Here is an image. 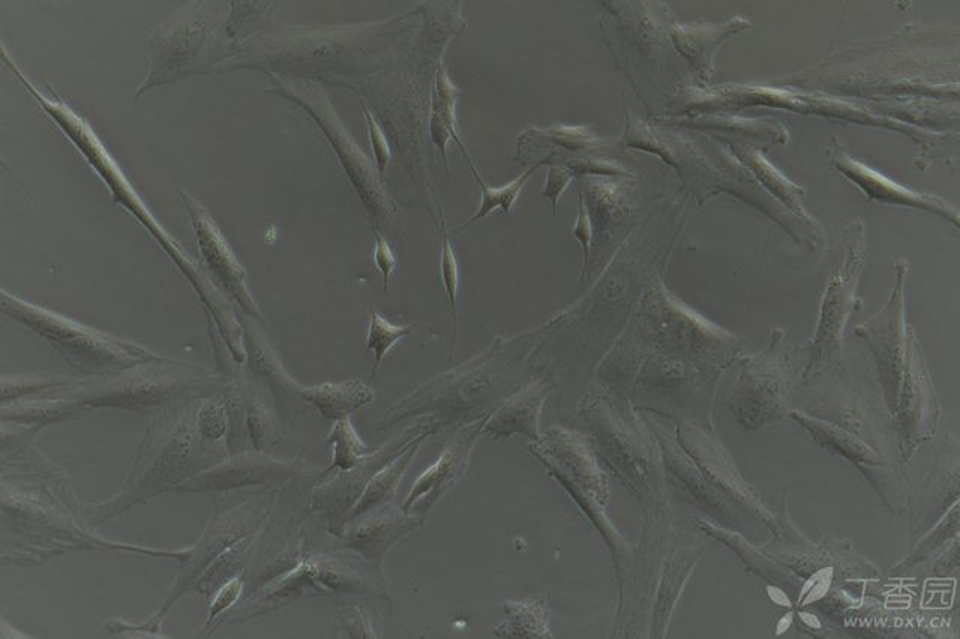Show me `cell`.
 Masks as SVG:
<instances>
[{
  "label": "cell",
  "instance_id": "cell-16",
  "mask_svg": "<svg viewBox=\"0 0 960 639\" xmlns=\"http://www.w3.org/2000/svg\"><path fill=\"white\" fill-rule=\"evenodd\" d=\"M305 398L315 404L326 418L343 419L345 415L368 404L373 399V390L359 380H352L309 389Z\"/></svg>",
  "mask_w": 960,
  "mask_h": 639
},
{
  "label": "cell",
  "instance_id": "cell-31",
  "mask_svg": "<svg viewBox=\"0 0 960 639\" xmlns=\"http://www.w3.org/2000/svg\"><path fill=\"white\" fill-rule=\"evenodd\" d=\"M768 595L769 598L772 599V603L779 605V607H793V604H791L789 596L785 595V591H783L782 588H779L776 586H769Z\"/></svg>",
  "mask_w": 960,
  "mask_h": 639
},
{
  "label": "cell",
  "instance_id": "cell-6",
  "mask_svg": "<svg viewBox=\"0 0 960 639\" xmlns=\"http://www.w3.org/2000/svg\"><path fill=\"white\" fill-rule=\"evenodd\" d=\"M898 439L900 458L908 465L921 446L937 434L941 420V404L926 364L920 341L912 339L909 347L898 399L891 413Z\"/></svg>",
  "mask_w": 960,
  "mask_h": 639
},
{
  "label": "cell",
  "instance_id": "cell-29",
  "mask_svg": "<svg viewBox=\"0 0 960 639\" xmlns=\"http://www.w3.org/2000/svg\"><path fill=\"white\" fill-rule=\"evenodd\" d=\"M364 113L366 122H368L371 145H373L374 157H376L377 170L383 175L392 159L390 147L387 145L385 134H383L380 126H378L376 119H374L365 105Z\"/></svg>",
  "mask_w": 960,
  "mask_h": 639
},
{
  "label": "cell",
  "instance_id": "cell-10",
  "mask_svg": "<svg viewBox=\"0 0 960 639\" xmlns=\"http://www.w3.org/2000/svg\"><path fill=\"white\" fill-rule=\"evenodd\" d=\"M676 440L693 461L702 476L739 509H747L762 524L776 533L778 524L751 485L744 481L722 444L697 425L677 420Z\"/></svg>",
  "mask_w": 960,
  "mask_h": 639
},
{
  "label": "cell",
  "instance_id": "cell-5",
  "mask_svg": "<svg viewBox=\"0 0 960 639\" xmlns=\"http://www.w3.org/2000/svg\"><path fill=\"white\" fill-rule=\"evenodd\" d=\"M275 80L276 86L273 90L275 94L285 96V98L301 105L322 126V132L326 134L331 145L334 146L335 153L338 155L341 164H343L345 174L352 180L362 203H364L366 210H369V216L378 218V220H386L387 216H390L392 209L390 205L387 203L380 180L377 179L376 171L371 166L369 159L361 153L359 147L352 142V138L348 137V134L341 126L338 117L332 111L326 96L314 86L284 83L280 78Z\"/></svg>",
  "mask_w": 960,
  "mask_h": 639
},
{
  "label": "cell",
  "instance_id": "cell-7",
  "mask_svg": "<svg viewBox=\"0 0 960 639\" xmlns=\"http://www.w3.org/2000/svg\"><path fill=\"white\" fill-rule=\"evenodd\" d=\"M546 470L587 512H604L608 481L587 440L576 432L553 428L530 446Z\"/></svg>",
  "mask_w": 960,
  "mask_h": 639
},
{
  "label": "cell",
  "instance_id": "cell-12",
  "mask_svg": "<svg viewBox=\"0 0 960 639\" xmlns=\"http://www.w3.org/2000/svg\"><path fill=\"white\" fill-rule=\"evenodd\" d=\"M187 203L189 212H191L194 227H196L201 254H204L206 263L209 264L210 271L215 272L221 284H225L227 292L242 305L243 310L250 314L259 315L250 290L247 287V273L240 266L238 260H236L229 245H227L221 231L218 230L212 218L206 213V210L197 201L188 199Z\"/></svg>",
  "mask_w": 960,
  "mask_h": 639
},
{
  "label": "cell",
  "instance_id": "cell-23",
  "mask_svg": "<svg viewBox=\"0 0 960 639\" xmlns=\"http://www.w3.org/2000/svg\"><path fill=\"white\" fill-rule=\"evenodd\" d=\"M748 161L753 167V170L761 176L762 180L769 185V188H772L783 201H786L791 209H794L795 212L802 213L806 220H810V217L804 216L802 203H800L799 200V195H802L803 192L802 188L795 187V185L791 184L790 180L782 178V175H779L774 168L770 167L769 164L764 161V159L749 158Z\"/></svg>",
  "mask_w": 960,
  "mask_h": 639
},
{
  "label": "cell",
  "instance_id": "cell-33",
  "mask_svg": "<svg viewBox=\"0 0 960 639\" xmlns=\"http://www.w3.org/2000/svg\"><path fill=\"white\" fill-rule=\"evenodd\" d=\"M794 614H786L785 617H782V620L779 621L776 633H785L789 630L790 626L793 625Z\"/></svg>",
  "mask_w": 960,
  "mask_h": 639
},
{
  "label": "cell",
  "instance_id": "cell-24",
  "mask_svg": "<svg viewBox=\"0 0 960 639\" xmlns=\"http://www.w3.org/2000/svg\"><path fill=\"white\" fill-rule=\"evenodd\" d=\"M958 524H959V512H958V503L954 504L953 511L949 512V515H946L942 518L941 523L938 524V527L933 528V532L930 535L925 536L924 542H921L920 548H917L916 553L911 554V557L907 558V562L904 563L902 566L899 565V569H907V567L916 566L917 563L924 562L925 558H928L930 554H933V551L938 548V546L945 544L947 540H950L951 533H958Z\"/></svg>",
  "mask_w": 960,
  "mask_h": 639
},
{
  "label": "cell",
  "instance_id": "cell-30",
  "mask_svg": "<svg viewBox=\"0 0 960 639\" xmlns=\"http://www.w3.org/2000/svg\"><path fill=\"white\" fill-rule=\"evenodd\" d=\"M376 234V251H374V260H376V264L378 271L382 272L383 281H385V290H387V285H389L390 276L394 275L395 271V255L392 252V248L389 243H387L386 239L383 238L382 233L378 231H374Z\"/></svg>",
  "mask_w": 960,
  "mask_h": 639
},
{
  "label": "cell",
  "instance_id": "cell-28",
  "mask_svg": "<svg viewBox=\"0 0 960 639\" xmlns=\"http://www.w3.org/2000/svg\"><path fill=\"white\" fill-rule=\"evenodd\" d=\"M549 164V178H546L545 189H543L542 196L553 203L554 213H557L560 199H562L563 192L566 191L567 187H570L575 175L572 174L571 168L567 166Z\"/></svg>",
  "mask_w": 960,
  "mask_h": 639
},
{
  "label": "cell",
  "instance_id": "cell-20",
  "mask_svg": "<svg viewBox=\"0 0 960 639\" xmlns=\"http://www.w3.org/2000/svg\"><path fill=\"white\" fill-rule=\"evenodd\" d=\"M460 92L457 91V87L453 86L452 82H450L448 77V73H446L444 66H440L439 73H437L436 77V91H434L432 96V115L431 119H436L441 122L449 129L450 134L453 136V140L461 146V149L465 150L466 158V147L462 145L460 140V136L457 133V119H455V101H457Z\"/></svg>",
  "mask_w": 960,
  "mask_h": 639
},
{
  "label": "cell",
  "instance_id": "cell-9",
  "mask_svg": "<svg viewBox=\"0 0 960 639\" xmlns=\"http://www.w3.org/2000/svg\"><path fill=\"white\" fill-rule=\"evenodd\" d=\"M36 98L40 101L42 107L50 113V116L58 122V125L61 126L63 132L69 134L71 140H73L75 145L83 150V154L90 158L92 166L100 171L101 178L107 180V184L111 185L113 191L116 192L117 199H119L122 203L128 206L134 213H137V216L142 218V221L145 222L146 226L150 227L152 231H154V233L159 238V242L170 251L173 258L179 259L180 266L184 268L185 273H188L189 279L194 281L197 289H201L205 292V290L209 287V281L200 275L199 269L196 268V264L189 262L187 254L176 245L175 241H171L170 237H167V234L159 229L157 222L154 221V218L147 213L145 206L142 205V201L137 199L136 195H134L133 189H131L129 185L126 184L124 176H122L119 170H117L116 164L112 161V158L108 157L107 153H105L104 147L100 145L98 138H96L95 134L92 133V129L87 126L86 122L80 119V117L75 115V113L71 112L63 103L49 99L48 96L42 94L38 95Z\"/></svg>",
  "mask_w": 960,
  "mask_h": 639
},
{
  "label": "cell",
  "instance_id": "cell-2",
  "mask_svg": "<svg viewBox=\"0 0 960 639\" xmlns=\"http://www.w3.org/2000/svg\"><path fill=\"white\" fill-rule=\"evenodd\" d=\"M806 369V352L790 343L786 332L774 329L768 348L743 357L730 398L737 422L760 431L791 413L795 385Z\"/></svg>",
  "mask_w": 960,
  "mask_h": 639
},
{
  "label": "cell",
  "instance_id": "cell-8",
  "mask_svg": "<svg viewBox=\"0 0 960 639\" xmlns=\"http://www.w3.org/2000/svg\"><path fill=\"white\" fill-rule=\"evenodd\" d=\"M790 416L803 430L810 432L821 449L839 455L856 467L875 488L883 502H886L893 512L902 514L908 503L907 486L896 467L888 464L881 452L832 420L815 418L800 410H791Z\"/></svg>",
  "mask_w": 960,
  "mask_h": 639
},
{
  "label": "cell",
  "instance_id": "cell-25",
  "mask_svg": "<svg viewBox=\"0 0 960 639\" xmlns=\"http://www.w3.org/2000/svg\"><path fill=\"white\" fill-rule=\"evenodd\" d=\"M440 269L441 280H444L446 293H448L449 296L450 310H452L455 336H457V297L458 289H460V269H458L457 258H455L452 245H450L446 230L444 234V248H441Z\"/></svg>",
  "mask_w": 960,
  "mask_h": 639
},
{
  "label": "cell",
  "instance_id": "cell-27",
  "mask_svg": "<svg viewBox=\"0 0 960 639\" xmlns=\"http://www.w3.org/2000/svg\"><path fill=\"white\" fill-rule=\"evenodd\" d=\"M572 237H574L576 241L581 243V248H583V266H581V272H583L584 279L585 271H587L588 260H591L593 242V222L587 205H585L584 195H580V212L574 229H572Z\"/></svg>",
  "mask_w": 960,
  "mask_h": 639
},
{
  "label": "cell",
  "instance_id": "cell-13",
  "mask_svg": "<svg viewBox=\"0 0 960 639\" xmlns=\"http://www.w3.org/2000/svg\"><path fill=\"white\" fill-rule=\"evenodd\" d=\"M486 420L487 418L476 420L474 423L469 425L455 436V439L441 453L439 461L429 467L427 472L422 473V476L415 482L407 502L404 504V512L410 511L419 502L432 504L465 473L471 449L482 432Z\"/></svg>",
  "mask_w": 960,
  "mask_h": 639
},
{
  "label": "cell",
  "instance_id": "cell-26",
  "mask_svg": "<svg viewBox=\"0 0 960 639\" xmlns=\"http://www.w3.org/2000/svg\"><path fill=\"white\" fill-rule=\"evenodd\" d=\"M542 136L546 140L570 150L587 149V147L595 146L596 143L593 134L584 128H564L563 126V128L549 129V132L542 133Z\"/></svg>",
  "mask_w": 960,
  "mask_h": 639
},
{
  "label": "cell",
  "instance_id": "cell-21",
  "mask_svg": "<svg viewBox=\"0 0 960 639\" xmlns=\"http://www.w3.org/2000/svg\"><path fill=\"white\" fill-rule=\"evenodd\" d=\"M413 326H394L387 320L380 317L376 311L371 310V322L368 338H366V348L373 350L376 355V364H374V373L380 367L386 353L395 347L399 339L413 334Z\"/></svg>",
  "mask_w": 960,
  "mask_h": 639
},
{
  "label": "cell",
  "instance_id": "cell-14",
  "mask_svg": "<svg viewBox=\"0 0 960 639\" xmlns=\"http://www.w3.org/2000/svg\"><path fill=\"white\" fill-rule=\"evenodd\" d=\"M551 389L553 386L546 381L532 383L501 404L500 409L487 418L482 432H491L494 439H503L521 432L534 441L541 440L539 419Z\"/></svg>",
  "mask_w": 960,
  "mask_h": 639
},
{
  "label": "cell",
  "instance_id": "cell-3",
  "mask_svg": "<svg viewBox=\"0 0 960 639\" xmlns=\"http://www.w3.org/2000/svg\"><path fill=\"white\" fill-rule=\"evenodd\" d=\"M865 259V237L863 226H851L846 234V243L842 263L828 283L821 317L815 336L810 341L806 352V369L804 380H811L827 371L842 352L844 331L854 306H856V290Z\"/></svg>",
  "mask_w": 960,
  "mask_h": 639
},
{
  "label": "cell",
  "instance_id": "cell-17",
  "mask_svg": "<svg viewBox=\"0 0 960 639\" xmlns=\"http://www.w3.org/2000/svg\"><path fill=\"white\" fill-rule=\"evenodd\" d=\"M543 163H550V158H545L542 163H538L536 166L529 168L525 174H522L520 178L512 180L511 184L504 185V187L501 188L488 187V185L483 182L482 179H480V176L478 171H476L473 164H470L471 170H473L474 174V178L478 179L480 188H482V201H480V208L478 209V212H476L474 216L471 217L470 220L467 221L466 224L460 227V229L458 230L467 229V227H470L471 224H474V222L482 220V218L490 216V213L494 212L495 209H501L504 213H507V216H511L513 206H515L518 197H520L522 189H524L525 185H528L529 182V179L532 178L534 171H536Z\"/></svg>",
  "mask_w": 960,
  "mask_h": 639
},
{
  "label": "cell",
  "instance_id": "cell-1",
  "mask_svg": "<svg viewBox=\"0 0 960 639\" xmlns=\"http://www.w3.org/2000/svg\"><path fill=\"white\" fill-rule=\"evenodd\" d=\"M588 443L632 493L647 502L662 500V453L656 436L635 410L614 406L608 395L588 399L581 410Z\"/></svg>",
  "mask_w": 960,
  "mask_h": 639
},
{
  "label": "cell",
  "instance_id": "cell-18",
  "mask_svg": "<svg viewBox=\"0 0 960 639\" xmlns=\"http://www.w3.org/2000/svg\"><path fill=\"white\" fill-rule=\"evenodd\" d=\"M415 521L404 518L401 515L383 516V518L374 520L368 525V528L361 530L357 533V546L364 551L366 557L382 558L383 553L404 533L410 532Z\"/></svg>",
  "mask_w": 960,
  "mask_h": 639
},
{
  "label": "cell",
  "instance_id": "cell-19",
  "mask_svg": "<svg viewBox=\"0 0 960 639\" xmlns=\"http://www.w3.org/2000/svg\"><path fill=\"white\" fill-rule=\"evenodd\" d=\"M331 441L336 444L335 465L343 470H351L353 467L359 465L365 458L376 452L362 443L347 418H343L336 423Z\"/></svg>",
  "mask_w": 960,
  "mask_h": 639
},
{
  "label": "cell",
  "instance_id": "cell-15",
  "mask_svg": "<svg viewBox=\"0 0 960 639\" xmlns=\"http://www.w3.org/2000/svg\"><path fill=\"white\" fill-rule=\"evenodd\" d=\"M428 436V431L422 432L418 439L404 449L401 455L395 458L394 462L390 461L385 469L380 470L376 476L371 479V482L366 485L364 495H362L361 502L355 507V511H353L352 516L364 514V512L380 506V504L386 503L387 500L394 497L399 481H401L404 473H406V470L410 467L413 458L418 455L420 444H422V441L427 439Z\"/></svg>",
  "mask_w": 960,
  "mask_h": 639
},
{
  "label": "cell",
  "instance_id": "cell-11",
  "mask_svg": "<svg viewBox=\"0 0 960 639\" xmlns=\"http://www.w3.org/2000/svg\"><path fill=\"white\" fill-rule=\"evenodd\" d=\"M832 163L846 179L856 184L865 192L867 200L874 201V203L899 205L907 206V208L926 210V212L953 222L954 227L959 226L958 209L947 203L941 197L925 195V192H917L905 188L902 185L893 182L887 176L872 170L866 164L858 163L844 153H836L835 157L832 158Z\"/></svg>",
  "mask_w": 960,
  "mask_h": 639
},
{
  "label": "cell",
  "instance_id": "cell-32",
  "mask_svg": "<svg viewBox=\"0 0 960 639\" xmlns=\"http://www.w3.org/2000/svg\"><path fill=\"white\" fill-rule=\"evenodd\" d=\"M800 619H802L803 624L810 626L812 629H821L820 620L816 619L814 614L810 612H800Z\"/></svg>",
  "mask_w": 960,
  "mask_h": 639
},
{
  "label": "cell",
  "instance_id": "cell-4",
  "mask_svg": "<svg viewBox=\"0 0 960 639\" xmlns=\"http://www.w3.org/2000/svg\"><path fill=\"white\" fill-rule=\"evenodd\" d=\"M908 263H896L895 287L890 301L869 322L856 327V334L866 341L877 365L884 404L891 418L898 399L900 381L907 367L909 347L916 338L907 320Z\"/></svg>",
  "mask_w": 960,
  "mask_h": 639
},
{
  "label": "cell",
  "instance_id": "cell-22",
  "mask_svg": "<svg viewBox=\"0 0 960 639\" xmlns=\"http://www.w3.org/2000/svg\"><path fill=\"white\" fill-rule=\"evenodd\" d=\"M684 561L685 558L681 557L680 561L674 562L672 565L665 566L662 591L659 593V604L656 605V611L659 612L658 619L655 620L656 624L662 625L665 608H668V614L671 611L674 603H676L674 598H679L681 588H684L690 570L693 569L695 562L688 565Z\"/></svg>",
  "mask_w": 960,
  "mask_h": 639
}]
</instances>
